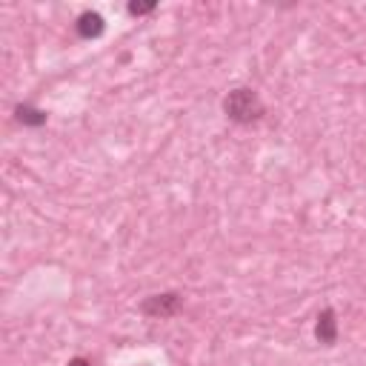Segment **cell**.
Here are the masks:
<instances>
[{
	"label": "cell",
	"instance_id": "2",
	"mask_svg": "<svg viewBox=\"0 0 366 366\" xmlns=\"http://www.w3.org/2000/svg\"><path fill=\"white\" fill-rule=\"evenodd\" d=\"M140 309L149 315V318H172V315L181 309V295L175 292H163V295H152L140 303Z\"/></svg>",
	"mask_w": 366,
	"mask_h": 366
},
{
	"label": "cell",
	"instance_id": "4",
	"mask_svg": "<svg viewBox=\"0 0 366 366\" xmlns=\"http://www.w3.org/2000/svg\"><path fill=\"white\" fill-rule=\"evenodd\" d=\"M78 35L92 40V38H101L103 35V17L97 15V12H83L78 17Z\"/></svg>",
	"mask_w": 366,
	"mask_h": 366
},
{
	"label": "cell",
	"instance_id": "3",
	"mask_svg": "<svg viewBox=\"0 0 366 366\" xmlns=\"http://www.w3.org/2000/svg\"><path fill=\"white\" fill-rule=\"evenodd\" d=\"M315 335H318L321 344L332 347L335 340H338V321H335V312L332 309H324L318 315V324H315Z\"/></svg>",
	"mask_w": 366,
	"mask_h": 366
},
{
	"label": "cell",
	"instance_id": "1",
	"mask_svg": "<svg viewBox=\"0 0 366 366\" xmlns=\"http://www.w3.org/2000/svg\"><path fill=\"white\" fill-rule=\"evenodd\" d=\"M224 112L235 124H252L263 115V103L255 89H232L224 101Z\"/></svg>",
	"mask_w": 366,
	"mask_h": 366
},
{
	"label": "cell",
	"instance_id": "5",
	"mask_svg": "<svg viewBox=\"0 0 366 366\" xmlns=\"http://www.w3.org/2000/svg\"><path fill=\"white\" fill-rule=\"evenodd\" d=\"M15 115H17V120L23 126H43L46 124V112H40L35 106H17Z\"/></svg>",
	"mask_w": 366,
	"mask_h": 366
},
{
	"label": "cell",
	"instance_id": "7",
	"mask_svg": "<svg viewBox=\"0 0 366 366\" xmlns=\"http://www.w3.org/2000/svg\"><path fill=\"white\" fill-rule=\"evenodd\" d=\"M66 366H92V363H89L86 358H72V360H69Z\"/></svg>",
	"mask_w": 366,
	"mask_h": 366
},
{
	"label": "cell",
	"instance_id": "6",
	"mask_svg": "<svg viewBox=\"0 0 366 366\" xmlns=\"http://www.w3.org/2000/svg\"><path fill=\"white\" fill-rule=\"evenodd\" d=\"M152 9H155V3H132V6H129V12H132L135 17H140V15H149Z\"/></svg>",
	"mask_w": 366,
	"mask_h": 366
}]
</instances>
